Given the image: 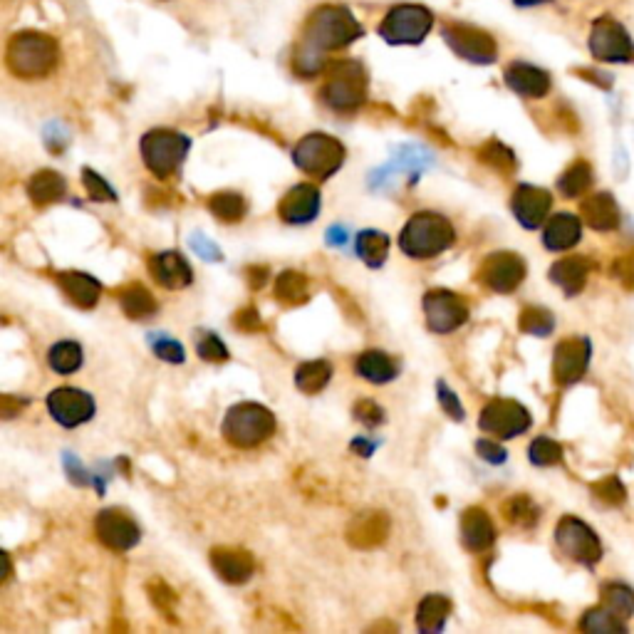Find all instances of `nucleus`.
<instances>
[{
  "mask_svg": "<svg viewBox=\"0 0 634 634\" xmlns=\"http://www.w3.org/2000/svg\"><path fill=\"white\" fill-rule=\"evenodd\" d=\"M360 35L362 25L347 8L325 5V8L315 10L308 25H305L303 40L298 45V53H295V70L305 77L315 75L325 67V57L332 50L347 48Z\"/></svg>",
  "mask_w": 634,
  "mask_h": 634,
  "instance_id": "1",
  "label": "nucleus"
},
{
  "mask_svg": "<svg viewBox=\"0 0 634 634\" xmlns=\"http://www.w3.org/2000/svg\"><path fill=\"white\" fill-rule=\"evenodd\" d=\"M57 60H60V48L55 40L45 33H35V30H23V33L13 35L8 50H5L8 70L23 80L50 75Z\"/></svg>",
  "mask_w": 634,
  "mask_h": 634,
  "instance_id": "2",
  "label": "nucleus"
},
{
  "mask_svg": "<svg viewBox=\"0 0 634 634\" xmlns=\"http://www.w3.org/2000/svg\"><path fill=\"white\" fill-rule=\"evenodd\" d=\"M454 241L456 231L454 226H451L449 218L429 211L417 213V216L409 218V223L402 228V233H399V248H402L409 258H417V261L439 256L446 248L454 246Z\"/></svg>",
  "mask_w": 634,
  "mask_h": 634,
  "instance_id": "3",
  "label": "nucleus"
},
{
  "mask_svg": "<svg viewBox=\"0 0 634 634\" xmlns=\"http://www.w3.org/2000/svg\"><path fill=\"white\" fill-rule=\"evenodd\" d=\"M275 431V417L261 404L243 402L228 409L223 419V436L238 449H253L270 439Z\"/></svg>",
  "mask_w": 634,
  "mask_h": 634,
  "instance_id": "4",
  "label": "nucleus"
},
{
  "mask_svg": "<svg viewBox=\"0 0 634 634\" xmlns=\"http://www.w3.org/2000/svg\"><path fill=\"white\" fill-rule=\"evenodd\" d=\"M367 97V75L360 62L342 60L335 62L327 72L322 85V102L337 112H352L365 102Z\"/></svg>",
  "mask_w": 634,
  "mask_h": 634,
  "instance_id": "5",
  "label": "nucleus"
},
{
  "mask_svg": "<svg viewBox=\"0 0 634 634\" xmlns=\"http://www.w3.org/2000/svg\"><path fill=\"white\" fill-rule=\"evenodd\" d=\"M189 137L171 129H152L142 139V159L157 179H169L181 169L189 154Z\"/></svg>",
  "mask_w": 634,
  "mask_h": 634,
  "instance_id": "6",
  "label": "nucleus"
},
{
  "mask_svg": "<svg viewBox=\"0 0 634 634\" xmlns=\"http://www.w3.org/2000/svg\"><path fill=\"white\" fill-rule=\"evenodd\" d=\"M293 161L305 174L330 179L345 161V147L330 134H308L295 147Z\"/></svg>",
  "mask_w": 634,
  "mask_h": 634,
  "instance_id": "7",
  "label": "nucleus"
},
{
  "mask_svg": "<svg viewBox=\"0 0 634 634\" xmlns=\"http://www.w3.org/2000/svg\"><path fill=\"white\" fill-rule=\"evenodd\" d=\"M434 15L424 5H394L379 25V35L389 45H419L429 35Z\"/></svg>",
  "mask_w": 634,
  "mask_h": 634,
  "instance_id": "8",
  "label": "nucleus"
},
{
  "mask_svg": "<svg viewBox=\"0 0 634 634\" xmlns=\"http://www.w3.org/2000/svg\"><path fill=\"white\" fill-rule=\"evenodd\" d=\"M555 543L570 560L587 565V568L602 560V543L597 533L575 516L560 518L558 528H555Z\"/></svg>",
  "mask_w": 634,
  "mask_h": 634,
  "instance_id": "9",
  "label": "nucleus"
},
{
  "mask_svg": "<svg viewBox=\"0 0 634 634\" xmlns=\"http://www.w3.org/2000/svg\"><path fill=\"white\" fill-rule=\"evenodd\" d=\"M590 53L600 62H630L634 55V43L625 28L615 18H597L590 30Z\"/></svg>",
  "mask_w": 634,
  "mask_h": 634,
  "instance_id": "10",
  "label": "nucleus"
},
{
  "mask_svg": "<svg viewBox=\"0 0 634 634\" xmlns=\"http://www.w3.org/2000/svg\"><path fill=\"white\" fill-rule=\"evenodd\" d=\"M530 422L533 419H530L528 409L513 399H493L483 407L481 419H478L481 429L498 439H516V436L526 434Z\"/></svg>",
  "mask_w": 634,
  "mask_h": 634,
  "instance_id": "11",
  "label": "nucleus"
},
{
  "mask_svg": "<svg viewBox=\"0 0 634 634\" xmlns=\"http://www.w3.org/2000/svg\"><path fill=\"white\" fill-rule=\"evenodd\" d=\"M424 315L431 332L449 335L469 320V305L451 290H429L424 295Z\"/></svg>",
  "mask_w": 634,
  "mask_h": 634,
  "instance_id": "12",
  "label": "nucleus"
},
{
  "mask_svg": "<svg viewBox=\"0 0 634 634\" xmlns=\"http://www.w3.org/2000/svg\"><path fill=\"white\" fill-rule=\"evenodd\" d=\"M444 40L456 55L474 62V65H491L498 57L496 40H493L486 30L474 28V25H446Z\"/></svg>",
  "mask_w": 634,
  "mask_h": 634,
  "instance_id": "13",
  "label": "nucleus"
},
{
  "mask_svg": "<svg viewBox=\"0 0 634 634\" xmlns=\"http://www.w3.org/2000/svg\"><path fill=\"white\" fill-rule=\"evenodd\" d=\"M592 357V345L587 337L575 335L568 340L558 342L553 355V377L555 382L570 387V384L580 382L585 377L587 367H590Z\"/></svg>",
  "mask_w": 634,
  "mask_h": 634,
  "instance_id": "14",
  "label": "nucleus"
},
{
  "mask_svg": "<svg viewBox=\"0 0 634 634\" xmlns=\"http://www.w3.org/2000/svg\"><path fill=\"white\" fill-rule=\"evenodd\" d=\"M48 412L53 419L65 429H75V426L90 422L95 417V399L87 392L75 387H60L50 392L48 397Z\"/></svg>",
  "mask_w": 634,
  "mask_h": 634,
  "instance_id": "15",
  "label": "nucleus"
},
{
  "mask_svg": "<svg viewBox=\"0 0 634 634\" xmlns=\"http://www.w3.org/2000/svg\"><path fill=\"white\" fill-rule=\"evenodd\" d=\"M478 278L493 293H513L526 278V263L516 253H493L483 261Z\"/></svg>",
  "mask_w": 634,
  "mask_h": 634,
  "instance_id": "16",
  "label": "nucleus"
},
{
  "mask_svg": "<svg viewBox=\"0 0 634 634\" xmlns=\"http://www.w3.org/2000/svg\"><path fill=\"white\" fill-rule=\"evenodd\" d=\"M95 530L97 538L112 550H132L142 538V530L134 523V518L119 508H107V511L97 513Z\"/></svg>",
  "mask_w": 634,
  "mask_h": 634,
  "instance_id": "17",
  "label": "nucleus"
},
{
  "mask_svg": "<svg viewBox=\"0 0 634 634\" xmlns=\"http://www.w3.org/2000/svg\"><path fill=\"white\" fill-rule=\"evenodd\" d=\"M550 206H553V199H550L548 191L533 184L518 186L511 201L513 216H516L518 223H521L523 228H528V231H535V228L543 226L545 218H548L550 213Z\"/></svg>",
  "mask_w": 634,
  "mask_h": 634,
  "instance_id": "18",
  "label": "nucleus"
},
{
  "mask_svg": "<svg viewBox=\"0 0 634 634\" xmlns=\"http://www.w3.org/2000/svg\"><path fill=\"white\" fill-rule=\"evenodd\" d=\"M280 218L293 226H303L310 223L320 213V191L313 184H298L283 196L280 201Z\"/></svg>",
  "mask_w": 634,
  "mask_h": 634,
  "instance_id": "19",
  "label": "nucleus"
},
{
  "mask_svg": "<svg viewBox=\"0 0 634 634\" xmlns=\"http://www.w3.org/2000/svg\"><path fill=\"white\" fill-rule=\"evenodd\" d=\"M503 80L511 87L516 95L530 97V100H538L550 92V75L540 67L528 65V62H513L503 72Z\"/></svg>",
  "mask_w": 634,
  "mask_h": 634,
  "instance_id": "20",
  "label": "nucleus"
},
{
  "mask_svg": "<svg viewBox=\"0 0 634 634\" xmlns=\"http://www.w3.org/2000/svg\"><path fill=\"white\" fill-rule=\"evenodd\" d=\"M211 563L213 570L231 585H243L256 573V563L251 555L238 548H216L211 553Z\"/></svg>",
  "mask_w": 634,
  "mask_h": 634,
  "instance_id": "21",
  "label": "nucleus"
},
{
  "mask_svg": "<svg viewBox=\"0 0 634 634\" xmlns=\"http://www.w3.org/2000/svg\"><path fill=\"white\" fill-rule=\"evenodd\" d=\"M580 216L595 231H615L620 226V206L612 194H592L580 204Z\"/></svg>",
  "mask_w": 634,
  "mask_h": 634,
  "instance_id": "22",
  "label": "nucleus"
},
{
  "mask_svg": "<svg viewBox=\"0 0 634 634\" xmlns=\"http://www.w3.org/2000/svg\"><path fill=\"white\" fill-rule=\"evenodd\" d=\"M149 268H152L154 278H157L159 283L169 290H181L194 280V270H191V265L186 263V258L176 251L157 253V256L152 258V263H149Z\"/></svg>",
  "mask_w": 634,
  "mask_h": 634,
  "instance_id": "23",
  "label": "nucleus"
},
{
  "mask_svg": "<svg viewBox=\"0 0 634 634\" xmlns=\"http://www.w3.org/2000/svg\"><path fill=\"white\" fill-rule=\"evenodd\" d=\"M461 540L471 553H483L496 543V526L483 508H469L461 518Z\"/></svg>",
  "mask_w": 634,
  "mask_h": 634,
  "instance_id": "24",
  "label": "nucleus"
},
{
  "mask_svg": "<svg viewBox=\"0 0 634 634\" xmlns=\"http://www.w3.org/2000/svg\"><path fill=\"white\" fill-rule=\"evenodd\" d=\"M582 236V221L573 213H558L548 221L543 231V246L548 251L560 253L570 251L573 246H578Z\"/></svg>",
  "mask_w": 634,
  "mask_h": 634,
  "instance_id": "25",
  "label": "nucleus"
},
{
  "mask_svg": "<svg viewBox=\"0 0 634 634\" xmlns=\"http://www.w3.org/2000/svg\"><path fill=\"white\" fill-rule=\"evenodd\" d=\"M590 270L592 265L585 256L560 258V261L553 263V268H550V280H553L568 298H575V295L585 288L587 278H590Z\"/></svg>",
  "mask_w": 634,
  "mask_h": 634,
  "instance_id": "26",
  "label": "nucleus"
},
{
  "mask_svg": "<svg viewBox=\"0 0 634 634\" xmlns=\"http://www.w3.org/2000/svg\"><path fill=\"white\" fill-rule=\"evenodd\" d=\"M57 283H60V288L65 290V295L77 308H95L102 295L100 280H95L87 273H77V270L60 273L57 275Z\"/></svg>",
  "mask_w": 634,
  "mask_h": 634,
  "instance_id": "27",
  "label": "nucleus"
},
{
  "mask_svg": "<svg viewBox=\"0 0 634 634\" xmlns=\"http://www.w3.org/2000/svg\"><path fill=\"white\" fill-rule=\"evenodd\" d=\"M67 191L65 176L57 174L53 169H43L30 179L28 184V196L33 199L35 206H48L60 201Z\"/></svg>",
  "mask_w": 634,
  "mask_h": 634,
  "instance_id": "28",
  "label": "nucleus"
},
{
  "mask_svg": "<svg viewBox=\"0 0 634 634\" xmlns=\"http://www.w3.org/2000/svg\"><path fill=\"white\" fill-rule=\"evenodd\" d=\"M355 370L362 379H367V382L372 384H387L397 377V365H394V360L387 352L379 350L362 352L355 362Z\"/></svg>",
  "mask_w": 634,
  "mask_h": 634,
  "instance_id": "29",
  "label": "nucleus"
},
{
  "mask_svg": "<svg viewBox=\"0 0 634 634\" xmlns=\"http://www.w3.org/2000/svg\"><path fill=\"white\" fill-rule=\"evenodd\" d=\"M451 600L444 595H426L422 602H419L417 610V627L424 634H434L441 632L446 625V617L451 615Z\"/></svg>",
  "mask_w": 634,
  "mask_h": 634,
  "instance_id": "30",
  "label": "nucleus"
},
{
  "mask_svg": "<svg viewBox=\"0 0 634 634\" xmlns=\"http://www.w3.org/2000/svg\"><path fill=\"white\" fill-rule=\"evenodd\" d=\"M119 305L132 320H144L157 313V300L142 283H129L119 290Z\"/></svg>",
  "mask_w": 634,
  "mask_h": 634,
  "instance_id": "31",
  "label": "nucleus"
},
{
  "mask_svg": "<svg viewBox=\"0 0 634 634\" xmlns=\"http://www.w3.org/2000/svg\"><path fill=\"white\" fill-rule=\"evenodd\" d=\"M355 251L370 268H379L389 256V238L382 231H372V228L362 231L357 233Z\"/></svg>",
  "mask_w": 634,
  "mask_h": 634,
  "instance_id": "32",
  "label": "nucleus"
},
{
  "mask_svg": "<svg viewBox=\"0 0 634 634\" xmlns=\"http://www.w3.org/2000/svg\"><path fill=\"white\" fill-rule=\"evenodd\" d=\"M580 630L590 634H625L627 625L622 617H617L615 612H610L605 605H600L592 607V610H587L585 615H582Z\"/></svg>",
  "mask_w": 634,
  "mask_h": 634,
  "instance_id": "33",
  "label": "nucleus"
},
{
  "mask_svg": "<svg viewBox=\"0 0 634 634\" xmlns=\"http://www.w3.org/2000/svg\"><path fill=\"white\" fill-rule=\"evenodd\" d=\"M332 377V365L325 360H313L305 362V365L298 367L295 372V387L303 394H317L327 387Z\"/></svg>",
  "mask_w": 634,
  "mask_h": 634,
  "instance_id": "34",
  "label": "nucleus"
},
{
  "mask_svg": "<svg viewBox=\"0 0 634 634\" xmlns=\"http://www.w3.org/2000/svg\"><path fill=\"white\" fill-rule=\"evenodd\" d=\"M275 295L285 305H300L308 300V278L295 270H285L275 280Z\"/></svg>",
  "mask_w": 634,
  "mask_h": 634,
  "instance_id": "35",
  "label": "nucleus"
},
{
  "mask_svg": "<svg viewBox=\"0 0 634 634\" xmlns=\"http://www.w3.org/2000/svg\"><path fill=\"white\" fill-rule=\"evenodd\" d=\"M602 605L615 612L617 617L627 620L634 615V590L625 582H607L602 587Z\"/></svg>",
  "mask_w": 634,
  "mask_h": 634,
  "instance_id": "36",
  "label": "nucleus"
},
{
  "mask_svg": "<svg viewBox=\"0 0 634 634\" xmlns=\"http://www.w3.org/2000/svg\"><path fill=\"white\" fill-rule=\"evenodd\" d=\"M592 186V169L587 161H575L568 171L558 179L560 194L568 196V199H578Z\"/></svg>",
  "mask_w": 634,
  "mask_h": 634,
  "instance_id": "37",
  "label": "nucleus"
},
{
  "mask_svg": "<svg viewBox=\"0 0 634 634\" xmlns=\"http://www.w3.org/2000/svg\"><path fill=\"white\" fill-rule=\"evenodd\" d=\"M48 362L57 374H72L82 367V347L77 342H57L48 352Z\"/></svg>",
  "mask_w": 634,
  "mask_h": 634,
  "instance_id": "38",
  "label": "nucleus"
},
{
  "mask_svg": "<svg viewBox=\"0 0 634 634\" xmlns=\"http://www.w3.org/2000/svg\"><path fill=\"white\" fill-rule=\"evenodd\" d=\"M478 159L483 161V164H488L491 169H496L498 174H513L518 166L516 161V154L511 152V149L506 147V144L496 142V139H491L488 144H483L481 152H478Z\"/></svg>",
  "mask_w": 634,
  "mask_h": 634,
  "instance_id": "39",
  "label": "nucleus"
},
{
  "mask_svg": "<svg viewBox=\"0 0 634 634\" xmlns=\"http://www.w3.org/2000/svg\"><path fill=\"white\" fill-rule=\"evenodd\" d=\"M209 209L216 218H221L223 223H236L241 221L243 213H246V199L241 194H233V191H223V194L211 196Z\"/></svg>",
  "mask_w": 634,
  "mask_h": 634,
  "instance_id": "40",
  "label": "nucleus"
},
{
  "mask_svg": "<svg viewBox=\"0 0 634 634\" xmlns=\"http://www.w3.org/2000/svg\"><path fill=\"white\" fill-rule=\"evenodd\" d=\"M384 535H387V518L374 513V516L362 518V521L357 523V528L352 530L350 538L352 543L360 545V548H372V545L382 543Z\"/></svg>",
  "mask_w": 634,
  "mask_h": 634,
  "instance_id": "41",
  "label": "nucleus"
},
{
  "mask_svg": "<svg viewBox=\"0 0 634 634\" xmlns=\"http://www.w3.org/2000/svg\"><path fill=\"white\" fill-rule=\"evenodd\" d=\"M508 521L518 528H533L540 521V508L530 501L528 496H513L511 501L503 506Z\"/></svg>",
  "mask_w": 634,
  "mask_h": 634,
  "instance_id": "42",
  "label": "nucleus"
},
{
  "mask_svg": "<svg viewBox=\"0 0 634 634\" xmlns=\"http://www.w3.org/2000/svg\"><path fill=\"white\" fill-rule=\"evenodd\" d=\"M521 330L528 332V335L533 337H548L550 332L555 330V317L550 310L545 308H538V305H530V308H526L521 313Z\"/></svg>",
  "mask_w": 634,
  "mask_h": 634,
  "instance_id": "43",
  "label": "nucleus"
},
{
  "mask_svg": "<svg viewBox=\"0 0 634 634\" xmlns=\"http://www.w3.org/2000/svg\"><path fill=\"white\" fill-rule=\"evenodd\" d=\"M528 456L530 464L545 469V466H555L563 461V446H560L558 441L550 439V436H538V439L530 444Z\"/></svg>",
  "mask_w": 634,
  "mask_h": 634,
  "instance_id": "44",
  "label": "nucleus"
},
{
  "mask_svg": "<svg viewBox=\"0 0 634 634\" xmlns=\"http://www.w3.org/2000/svg\"><path fill=\"white\" fill-rule=\"evenodd\" d=\"M592 496L605 506H620L627 498V488L617 476H605L602 481L592 483Z\"/></svg>",
  "mask_w": 634,
  "mask_h": 634,
  "instance_id": "45",
  "label": "nucleus"
},
{
  "mask_svg": "<svg viewBox=\"0 0 634 634\" xmlns=\"http://www.w3.org/2000/svg\"><path fill=\"white\" fill-rule=\"evenodd\" d=\"M196 352L199 357H204L206 362H226L228 360V350L221 340H218L213 332H201L196 337Z\"/></svg>",
  "mask_w": 634,
  "mask_h": 634,
  "instance_id": "46",
  "label": "nucleus"
},
{
  "mask_svg": "<svg viewBox=\"0 0 634 634\" xmlns=\"http://www.w3.org/2000/svg\"><path fill=\"white\" fill-rule=\"evenodd\" d=\"M82 184H85L87 194H90L92 201H114L117 199V194H114L112 186H109L107 181L102 179L100 174H95L92 169L82 171Z\"/></svg>",
  "mask_w": 634,
  "mask_h": 634,
  "instance_id": "47",
  "label": "nucleus"
},
{
  "mask_svg": "<svg viewBox=\"0 0 634 634\" xmlns=\"http://www.w3.org/2000/svg\"><path fill=\"white\" fill-rule=\"evenodd\" d=\"M152 347L157 352V357H161L164 362H171V365H181L186 360L184 357V347L176 340L164 335H152Z\"/></svg>",
  "mask_w": 634,
  "mask_h": 634,
  "instance_id": "48",
  "label": "nucleus"
},
{
  "mask_svg": "<svg viewBox=\"0 0 634 634\" xmlns=\"http://www.w3.org/2000/svg\"><path fill=\"white\" fill-rule=\"evenodd\" d=\"M436 392H439V402L441 407H444V412L449 414L451 419H456V422H464V407H461L459 397H456V394L451 392L444 382L436 384Z\"/></svg>",
  "mask_w": 634,
  "mask_h": 634,
  "instance_id": "49",
  "label": "nucleus"
},
{
  "mask_svg": "<svg viewBox=\"0 0 634 634\" xmlns=\"http://www.w3.org/2000/svg\"><path fill=\"white\" fill-rule=\"evenodd\" d=\"M355 417L360 419L362 424L377 426L384 422V409L379 407L377 402H372V399H362V402L355 404Z\"/></svg>",
  "mask_w": 634,
  "mask_h": 634,
  "instance_id": "50",
  "label": "nucleus"
},
{
  "mask_svg": "<svg viewBox=\"0 0 634 634\" xmlns=\"http://www.w3.org/2000/svg\"><path fill=\"white\" fill-rule=\"evenodd\" d=\"M476 451L478 456H481L483 461H488V464H503L506 461V449H503L501 444H496V441L491 439H478L476 441Z\"/></svg>",
  "mask_w": 634,
  "mask_h": 634,
  "instance_id": "51",
  "label": "nucleus"
},
{
  "mask_svg": "<svg viewBox=\"0 0 634 634\" xmlns=\"http://www.w3.org/2000/svg\"><path fill=\"white\" fill-rule=\"evenodd\" d=\"M612 275L620 280L625 288L634 290V256H620L612 265Z\"/></svg>",
  "mask_w": 634,
  "mask_h": 634,
  "instance_id": "52",
  "label": "nucleus"
},
{
  "mask_svg": "<svg viewBox=\"0 0 634 634\" xmlns=\"http://www.w3.org/2000/svg\"><path fill=\"white\" fill-rule=\"evenodd\" d=\"M191 248H194L201 258H206V261H221V251L213 246L209 238L201 236V233H196V236L191 238Z\"/></svg>",
  "mask_w": 634,
  "mask_h": 634,
  "instance_id": "53",
  "label": "nucleus"
},
{
  "mask_svg": "<svg viewBox=\"0 0 634 634\" xmlns=\"http://www.w3.org/2000/svg\"><path fill=\"white\" fill-rule=\"evenodd\" d=\"M258 315L256 310L253 308H246V310H241V313L236 315V327H241V330H258V327H261V320H258Z\"/></svg>",
  "mask_w": 634,
  "mask_h": 634,
  "instance_id": "54",
  "label": "nucleus"
},
{
  "mask_svg": "<svg viewBox=\"0 0 634 634\" xmlns=\"http://www.w3.org/2000/svg\"><path fill=\"white\" fill-rule=\"evenodd\" d=\"M327 243H330V246H342V243H345V228L332 226L330 231H327Z\"/></svg>",
  "mask_w": 634,
  "mask_h": 634,
  "instance_id": "55",
  "label": "nucleus"
},
{
  "mask_svg": "<svg viewBox=\"0 0 634 634\" xmlns=\"http://www.w3.org/2000/svg\"><path fill=\"white\" fill-rule=\"evenodd\" d=\"M352 449H355L360 456H372L374 444L372 441H365V439H355L352 441Z\"/></svg>",
  "mask_w": 634,
  "mask_h": 634,
  "instance_id": "56",
  "label": "nucleus"
},
{
  "mask_svg": "<svg viewBox=\"0 0 634 634\" xmlns=\"http://www.w3.org/2000/svg\"><path fill=\"white\" fill-rule=\"evenodd\" d=\"M543 3H550V0H516L518 8H533V5H543Z\"/></svg>",
  "mask_w": 634,
  "mask_h": 634,
  "instance_id": "57",
  "label": "nucleus"
}]
</instances>
